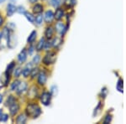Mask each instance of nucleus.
<instances>
[{
    "instance_id": "1",
    "label": "nucleus",
    "mask_w": 126,
    "mask_h": 124,
    "mask_svg": "<svg viewBox=\"0 0 126 124\" xmlns=\"http://www.w3.org/2000/svg\"><path fill=\"white\" fill-rule=\"evenodd\" d=\"M40 113H41V110L37 104H30L26 107V114L29 117L36 118L40 115Z\"/></svg>"
},
{
    "instance_id": "2",
    "label": "nucleus",
    "mask_w": 126,
    "mask_h": 124,
    "mask_svg": "<svg viewBox=\"0 0 126 124\" xmlns=\"http://www.w3.org/2000/svg\"><path fill=\"white\" fill-rule=\"evenodd\" d=\"M56 54L53 52H50L48 54L46 55V56L43 59V62L44 64L46 65H50V64H53L56 60Z\"/></svg>"
},
{
    "instance_id": "3",
    "label": "nucleus",
    "mask_w": 126,
    "mask_h": 124,
    "mask_svg": "<svg viewBox=\"0 0 126 124\" xmlns=\"http://www.w3.org/2000/svg\"><path fill=\"white\" fill-rule=\"evenodd\" d=\"M50 100H51V94L49 93L48 91H45L40 96V101H41L42 104L45 106H48L50 104Z\"/></svg>"
},
{
    "instance_id": "4",
    "label": "nucleus",
    "mask_w": 126,
    "mask_h": 124,
    "mask_svg": "<svg viewBox=\"0 0 126 124\" xmlns=\"http://www.w3.org/2000/svg\"><path fill=\"white\" fill-rule=\"evenodd\" d=\"M44 19H45V21H46V23L50 24L52 21H53V19H55L53 12H52L51 10H48V11H46V14H45Z\"/></svg>"
},
{
    "instance_id": "5",
    "label": "nucleus",
    "mask_w": 126,
    "mask_h": 124,
    "mask_svg": "<svg viewBox=\"0 0 126 124\" xmlns=\"http://www.w3.org/2000/svg\"><path fill=\"white\" fill-rule=\"evenodd\" d=\"M47 80V76L44 71H41L38 74V83L40 85H45Z\"/></svg>"
},
{
    "instance_id": "6",
    "label": "nucleus",
    "mask_w": 126,
    "mask_h": 124,
    "mask_svg": "<svg viewBox=\"0 0 126 124\" xmlns=\"http://www.w3.org/2000/svg\"><path fill=\"white\" fill-rule=\"evenodd\" d=\"M19 106L18 103L15 102L9 106V111H10V114L12 116H15L19 111Z\"/></svg>"
},
{
    "instance_id": "7",
    "label": "nucleus",
    "mask_w": 126,
    "mask_h": 124,
    "mask_svg": "<svg viewBox=\"0 0 126 124\" xmlns=\"http://www.w3.org/2000/svg\"><path fill=\"white\" fill-rule=\"evenodd\" d=\"M27 87H28V85L26 82H19V86H18L17 89H16V91H17V92L19 93V94H21V93L24 92L26 90H27Z\"/></svg>"
},
{
    "instance_id": "8",
    "label": "nucleus",
    "mask_w": 126,
    "mask_h": 124,
    "mask_svg": "<svg viewBox=\"0 0 126 124\" xmlns=\"http://www.w3.org/2000/svg\"><path fill=\"white\" fill-rule=\"evenodd\" d=\"M32 70V66L31 64H28L22 70V74H23L24 77H28L30 75V72H31Z\"/></svg>"
},
{
    "instance_id": "9",
    "label": "nucleus",
    "mask_w": 126,
    "mask_h": 124,
    "mask_svg": "<svg viewBox=\"0 0 126 124\" xmlns=\"http://www.w3.org/2000/svg\"><path fill=\"white\" fill-rule=\"evenodd\" d=\"M56 29L58 33H60L61 34H63L64 32L66 31V27H65V25L63 23H62V22H58L56 25Z\"/></svg>"
},
{
    "instance_id": "10",
    "label": "nucleus",
    "mask_w": 126,
    "mask_h": 124,
    "mask_svg": "<svg viewBox=\"0 0 126 124\" xmlns=\"http://www.w3.org/2000/svg\"><path fill=\"white\" fill-rule=\"evenodd\" d=\"M26 59H27L26 50H25V49H24V50L19 54V55H18V60H19V61L20 63H24L26 60Z\"/></svg>"
},
{
    "instance_id": "11",
    "label": "nucleus",
    "mask_w": 126,
    "mask_h": 124,
    "mask_svg": "<svg viewBox=\"0 0 126 124\" xmlns=\"http://www.w3.org/2000/svg\"><path fill=\"white\" fill-rule=\"evenodd\" d=\"M16 11V7L12 3H9L7 7V14L9 16H12Z\"/></svg>"
},
{
    "instance_id": "12",
    "label": "nucleus",
    "mask_w": 126,
    "mask_h": 124,
    "mask_svg": "<svg viewBox=\"0 0 126 124\" xmlns=\"http://www.w3.org/2000/svg\"><path fill=\"white\" fill-rule=\"evenodd\" d=\"M63 15H64V11H63L62 9H58L56 11V14H54V17H55V19H56L60 20V19H62Z\"/></svg>"
},
{
    "instance_id": "13",
    "label": "nucleus",
    "mask_w": 126,
    "mask_h": 124,
    "mask_svg": "<svg viewBox=\"0 0 126 124\" xmlns=\"http://www.w3.org/2000/svg\"><path fill=\"white\" fill-rule=\"evenodd\" d=\"M45 44H46V41H45V39L42 38L40 40L39 43L37 44V45H36V50L37 51H40V50H42V49L45 48Z\"/></svg>"
},
{
    "instance_id": "14",
    "label": "nucleus",
    "mask_w": 126,
    "mask_h": 124,
    "mask_svg": "<svg viewBox=\"0 0 126 124\" xmlns=\"http://www.w3.org/2000/svg\"><path fill=\"white\" fill-rule=\"evenodd\" d=\"M46 38H48V39H50L53 36V34H54V29H53V28L52 27H50V26H49V27L46 28Z\"/></svg>"
},
{
    "instance_id": "15",
    "label": "nucleus",
    "mask_w": 126,
    "mask_h": 124,
    "mask_svg": "<svg viewBox=\"0 0 126 124\" xmlns=\"http://www.w3.org/2000/svg\"><path fill=\"white\" fill-rule=\"evenodd\" d=\"M26 120H27V117H25V115L24 114H21L19 115V117H17V119H16V123H26Z\"/></svg>"
},
{
    "instance_id": "16",
    "label": "nucleus",
    "mask_w": 126,
    "mask_h": 124,
    "mask_svg": "<svg viewBox=\"0 0 126 124\" xmlns=\"http://www.w3.org/2000/svg\"><path fill=\"white\" fill-rule=\"evenodd\" d=\"M36 34H37V33H36V31H34V30L31 32V34H30V36L28 37V40H27L28 43H32V42H34V40H35Z\"/></svg>"
},
{
    "instance_id": "17",
    "label": "nucleus",
    "mask_w": 126,
    "mask_h": 124,
    "mask_svg": "<svg viewBox=\"0 0 126 124\" xmlns=\"http://www.w3.org/2000/svg\"><path fill=\"white\" fill-rule=\"evenodd\" d=\"M43 11V7L40 4H35L33 8V12L34 14H40Z\"/></svg>"
},
{
    "instance_id": "18",
    "label": "nucleus",
    "mask_w": 126,
    "mask_h": 124,
    "mask_svg": "<svg viewBox=\"0 0 126 124\" xmlns=\"http://www.w3.org/2000/svg\"><path fill=\"white\" fill-rule=\"evenodd\" d=\"M15 102H16L15 98L13 96H9L8 97V99H7V101H6V106H10V105H12L13 103H15Z\"/></svg>"
},
{
    "instance_id": "19",
    "label": "nucleus",
    "mask_w": 126,
    "mask_h": 124,
    "mask_svg": "<svg viewBox=\"0 0 126 124\" xmlns=\"http://www.w3.org/2000/svg\"><path fill=\"white\" fill-rule=\"evenodd\" d=\"M24 14H25L26 19L29 20L30 23H34V19H35V18H34V16L32 14H30V13H25Z\"/></svg>"
},
{
    "instance_id": "20",
    "label": "nucleus",
    "mask_w": 126,
    "mask_h": 124,
    "mask_svg": "<svg viewBox=\"0 0 126 124\" xmlns=\"http://www.w3.org/2000/svg\"><path fill=\"white\" fill-rule=\"evenodd\" d=\"M43 19H44L43 16L41 14H39L38 16H36L35 19H34V22H35L37 25H40V24H42V22H43Z\"/></svg>"
},
{
    "instance_id": "21",
    "label": "nucleus",
    "mask_w": 126,
    "mask_h": 124,
    "mask_svg": "<svg viewBox=\"0 0 126 124\" xmlns=\"http://www.w3.org/2000/svg\"><path fill=\"white\" fill-rule=\"evenodd\" d=\"M77 3V0H65V4L69 7H72Z\"/></svg>"
},
{
    "instance_id": "22",
    "label": "nucleus",
    "mask_w": 126,
    "mask_h": 124,
    "mask_svg": "<svg viewBox=\"0 0 126 124\" xmlns=\"http://www.w3.org/2000/svg\"><path fill=\"white\" fill-rule=\"evenodd\" d=\"M21 74H22V69L20 67H18L17 69L15 70V71H14V75H15V77H19Z\"/></svg>"
},
{
    "instance_id": "23",
    "label": "nucleus",
    "mask_w": 126,
    "mask_h": 124,
    "mask_svg": "<svg viewBox=\"0 0 126 124\" xmlns=\"http://www.w3.org/2000/svg\"><path fill=\"white\" fill-rule=\"evenodd\" d=\"M39 74V70H38V68H34L31 70V72H30V76H31L32 78H34L35 76H37V75Z\"/></svg>"
},
{
    "instance_id": "24",
    "label": "nucleus",
    "mask_w": 126,
    "mask_h": 124,
    "mask_svg": "<svg viewBox=\"0 0 126 124\" xmlns=\"http://www.w3.org/2000/svg\"><path fill=\"white\" fill-rule=\"evenodd\" d=\"M15 62H11L10 64L8 66V68H7V73H9L10 72H12V70H14V68H15Z\"/></svg>"
},
{
    "instance_id": "25",
    "label": "nucleus",
    "mask_w": 126,
    "mask_h": 124,
    "mask_svg": "<svg viewBox=\"0 0 126 124\" xmlns=\"http://www.w3.org/2000/svg\"><path fill=\"white\" fill-rule=\"evenodd\" d=\"M19 82H20V81H14V82L12 83V85H11V90L12 91H16V89H17L18 86H19Z\"/></svg>"
},
{
    "instance_id": "26",
    "label": "nucleus",
    "mask_w": 126,
    "mask_h": 124,
    "mask_svg": "<svg viewBox=\"0 0 126 124\" xmlns=\"http://www.w3.org/2000/svg\"><path fill=\"white\" fill-rule=\"evenodd\" d=\"M62 43V40H61V39H58V38H56L55 40L52 41V45L55 46V47H57V46Z\"/></svg>"
},
{
    "instance_id": "27",
    "label": "nucleus",
    "mask_w": 126,
    "mask_h": 124,
    "mask_svg": "<svg viewBox=\"0 0 126 124\" xmlns=\"http://www.w3.org/2000/svg\"><path fill=\"white\" fill-rule=\"evenodd\" d=\"M40 56L39 55H36L33 58V64H34V65H38L40 63Z\"/></svg>"
},
{
    "instance_id": "28",
    "label": "nucleus",
    "mask_w": 126,
    "mask_h": 124,
    "mask_svg": "<svg viewBox=\"0 0 126 124\" xmlns=\"http://www.w3.org/2000/svg\"><path fill=\"white\" fill-rule=\"evenodd\" d=\"M62 3V0H51V4L54 7H58Z\"/></svg>"
},
{
    "instance_id": "29",
    "label": "nucleus",
    "mask_w": 126,
    "mask_h": 124,
    "mask_svg": "<svg viewBox=\"0 0 126 124\" xmlns=\"http://www.w3.org/2000/svg\"><path fill=\"white\" fill-rule=\"evenodd\" d=\"M16 11L18 12L19 14H25V9H24V7H22V6H19V7L16 8Z\"/></svg>"
},
{
    "instance_id": "30",
    "label": "nucleus",
    "mask_w": 126,
    "mask_h": 124,
    "mask_svg": "<svg viewBox=\"0 0 126 124\" xmlns=\"http://www.w3.org/2000/svg\"><path fill=\"white\" fill-rule=\"evenodd\" d=\"M8 119H9V116L7 114H1L0 116V122H7Z\"/></svg>"
},
{
    "instance_id": "31",
    "label": "nucleus",
    "mask_w": 126,
    "mask_h": 124,
    "mask_svg": "<svg viewBox=\"0 0 126 124\" xmlns=\"http://www.w3.org/2000/svg\"><path fill=\"white\" fill-rule=\"evenodd\" d=\"M57 87H56V86H53L51 87V91H50V94H52L53 96H55V95H56V93H57Z\"/></svg>"
},
{
    "instance_id": "32",
    "label": "nucleus",
    "mask_w": 126,
    "mask_h": 124,
    "mask_svg": "<svg viewBox=\"0 0 126 124\" xmlns=\"http://www.w3.org/2000/svg\"><path fill=\"white\" fill-rule=\"evenodd\" d=\"M107 118L104 120V123H110V121H111V117L110 116H107Z\"/></svg>"
},
{
    "instance_id": "33",
    "label": "nucleus",
    "mask_w": 126,
    "mask_h": 124,
    "mask_svg": "<svg viewBox=\"0 0 126 124\" xmlns=\"http://www.w3.org/2000/svg\"><path fill=\"white\" fill-rule=\"evenodd\" d=\"M117 88L119 89V91H122V88H121V81H119V83H118Z\"/></svg>"
},
{
    "instance_id": "34",
    "label": "nucleus",
    "mask_w": 126,
    "mask_h": 124,
    "mask_svg": "<svg viewBox=\"0 0 126 124\" xmlns=\"http://www.w3.org/2000/svg\"><path fill=\"white\" fill-rule=\"evenodd\" d=\"M3 23V19L0 16V26H2V24Z\"/></svg>"
},
{
    "instance_id": "35",
    "label": "nucleus",
    "mask_w": 126,
    "mask_h": 124,
    "mask_svg": "<svg viewBox=\"0 0 126 124\" xmlns=\"http://www.w3.org/2000/svg\"><path fill=\"white\" fill-rule=\"evenodd\" d=\"M29 1L30 2V3H35V2H37V0H29Z\"/></svg>"
},
{
    "instance_id": "36",
    "label": "nucleus",
    "mask_w": 126,
    "mask_h": 124,
    "mask_svg": "<svg viewBox=\"0 0 126 124\" xmlns=\"http://www.w3.org/2000/svg\"><path fill=\"white\" fill-rule=\"evenodd\" d=\"M2 101H3V96H2V95L0 94V103H2Z\"/></svg>"
},
{
    "instance_id": "37",
    "label": "nucleus",
    "mask_w": 126,
    "mask_h": 124,
    "mask_svg": "<svg viewBox=\"0 0 126 124\" xmlns=\"http://www.w3.org/2000/svg\"><path fill=\"white\" fill-rule=\"evenodd\" d=\"M5 0H0V3H3V2H4Z\"/></svg>"
},
{
    "instance_id": "38",
    "label": "nucleus",
    "mask_w": 126,
    "mask_h": 124,
    "mask_svg": "<svg viewBox=\"0 0 126 124\" xmlns=\"http://www.w3.org/2000/svg\"><path fill=\"white\" fill-rule=\"evenodd\" d=\"M1 38H2V33H0V40H1Z\"/></svg>"
},
{
    "instance_id": "39",
    "label": "nucleus",
    "mask_w": 126,
    "mask_h": 124,
    "mask_svg": "<svg viewBox=\"0 0 126 124\" xmlns=\"http://www.w3.org/2000/svg\"><path fill=\"white\" fill-rule=\"evenodd\" d=\"M1 114H2V110H0V116H1Z\"/></svg>"
}]
</instances>
